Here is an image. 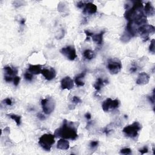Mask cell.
Wrapping results in <instances>:
<instances>
[{"mask_svg": "<svg viewBox=\"0 0 155 155\" xmlns=\"http://www.w3.org/2000/svg\"><path fill=\"white\" fill-rule=\"evenodd\" d=\"M83 55L84 56V58L87 59H92L95 57V53L93 51L91 50H86L84 51Z\"/></svg>", "mask_w": 155, "mask_h": 155, "instance_id": "44dd1931", "label": "cell"}, {"mask_svg": "<svg viewBox=\"0 0 155 155\" xmlns=\"http://www.w3.org/2000/svg\"><path fill=\"white\" fill-rule=\"evenodd\" d=\"M98 144H99V142L97 141V140H93V141H92L90 144V146L91 148H96V147H98Z\"/></svg>", "mask_w": 155, "mask_h": 155, "instance_id": "f546056e", "label": "cell"}, {"mask_svg": "<svg viewBox=\"0 0 155 155\" xmlns=\"http://www.w3.org/2000/svg\"><path fill=\"white\" fill-rule=\"evenodd\" d=\"M41 105L43 111L46 115H49L52 113L55 107V102L51 98H46L41 100Z\"/></svg>", "mask_w": 155, "mask_h": 155, "instance_id": "8992f818", "label": "cell"}, {"mask_svg": "<svg viewBox=\"0 0 155 155\" xmlns=\"http://www.w3.org/2000/svg\"><path fill=\"white\" fill-rule=\"evenodd\" d=\"M111 102H112V100L110 99V98H107V100H106L102 103V110L104 111L107 112L110 109H111Z\"/></svg>", "mask_w": 155, "mask_h": 155, "instance_id": "ffe728a7", "label": "cell"}, {"mask_svg": "<svg viewBox=\"0 0 155 155\" xmlns=\"http://www.w3.org/2000/svg\"><path fill=\"white\" fill-rule=\"evenodd\" d=\"M119 106V101L118 100H112L111 102V109H116L118 108Z\"/></svg>", "mask_w": 155, "mask_h": 155, "instance_id": "cb8c5ba5", "label": "cell"}, {"mask_svg": "<svg viewBox=\"0 0 155 155\" xmlns=\"http://www.w3.org/2000/svg\"><path fill=\"white\" fill-rule=\"evenodd\" d=\"M150 81L149 75L145 72L140 73L138 77L137 80V84L138 85H145L148 83Z\"/></svg>", "mask_w": 155, "mask_h": 155, "instance_id": "7c38bea8", "label": "cell"}, {"mask_svg": "<svg viewBox=\"0 0 155 155\" xmlns=\"http://www.w3.org/2000/svg\"><path fill=\"white\" fill-rule=\"evenodd\" d=\"M41 74L43 75L45 78L48 81H50L54 79L56 76V72L53 68L44 69L42 70Z\"/></svg>", "mask_w": 155, "mask_h": 155, "instance_id": "9c48e42d", "label": "cell"}, {"mask_svg": "<svg viewBox=\"0 0 155 155\" xmlns=\"http://www.w3.org/2000/svg\"><path fill=\"white\" fill-rule=\"evenodd\" d=\"M38 118L40 119L41 120H45L46 119V117L45 116H44L43 114L41 113H38Z\"/></svg>", "mask_w": 155, "mask_h": 155, "instance_id": "8d00e7d4", "label": "cell"}, {"mask_svg": "<svg viewBox=\"0 0 155 155\" xmlns=\"http://www.w3.org/2000/svg\"><path fill=\"white\" fill-rule=\"evenodd\" d=\"M7 116H9L10 118L15 121V123H16V125L18 126H20L21 124V116H19L15 114H10V115H7Z\"/></svg>", "mask_w": 155, "mask_h": 155, "instance_id": "7402d4cb", "label": "cell"}, {"mask_svg": "<svg viewBox=\"0 0 155 155\" xmlns=\"http://www.w3.org/2000/svg\"><path fill=\"white\" fill-rule=\"evenodd\" d=\"M105 33H106V31L103 30V31H101L100 34H95V35L93 34L92 36L93 41L97 44H101L102 43L103 36H104Z\"/></svg>", "mask_w": 155, "mask_h": 155, "instance_id": "2e32d148", "label": "cell"}, {"mask_svg": "<svg viewBox=\"0 0 155 155\" xmlns=\"http://www.w3.org/2000/svg\"><path fill=\"white\" fill-rule=\"evenodd\" d=\"M85 117H86V119H87L88 120H89V119H91L92 115H91V114L90 113H87L85 115Z\"/></svg>", "mask_w": 155, "mask_h": 155, "instance_id": "74e56055", "label": "cell"}, {"mask_svg": "<svg viewBox=\"0 0 155 155\" xmlns=\"http://www.w3.org/2000/svg\"><path fill=\"white\" fill-rule=\"evenodd\" d=\"M120 153L123 154H130L131 153V150L129 148H125L121 150Z\"/></svg>", "mask_w": 155, "mask_h": 155, "instance_id": "83f0119b", "label": "cell"}, {"mask_svg": "<svg viewBox=\"0 0 155 155\" xmlns=\"http://www.w3.org/2000/svg\"><path fill=\"white\" fill-rule=\"evenodd\" d=\"M138 70V66L137 65H133V66L131 67L130 69V72L131 73H133V72H137Z\"/></svg>", "mask_w": 155, "mask_h": 155, "instance_id": "836d02e7", "label": "cell"}, {"mask_svg": "<svg viewBox=\"0 0 155 155\" xmlns=\"http://www.w3.org/2000/svg\"><path fill=\"white\" fill-rule=\"evenodd\" d=\"M61 86L63 89H67V90H71L74 86L73 81L72 78L69 77H66L64 78L61 82Z\"/></svg>", "mask_w": 155, "mask_h": 155, "instance_id": "30bf717a", "label": "cell"}, {"mask_svg": "<svg viewBox=\"0 0 155 155\" xmlns=\"http://www.w3.org/2000/svg\"><path fill=\"white\" fill-rule=\"evenodd\" d=\"M24 78L26 80L29 81H31L33 79L32 73H31L29 72H26L24 74Z\"/></svg>", "mask_w": 155, "mask_h": 155, "instance_id": "484cf974", "label": "cell"}, {"mask_svg": "<svg viewBox=\"0 0 155 155\" xmlns=\"http://www.w3.org/2000/svg\"><path fill=\"white\" fill-rule=\"evenodd\" d=\"M145 15L144 12V6L142 1H137L134 2L131 8L127 10L124 13V17L128 21H132Z\"/></svg>", "mask_w": 155, "mask_h": 155, "instance_id": "7a4b0ae2", "label": "cell"}, {"mask_svg": "<svg viewBox=\"0 0 155 155\" xmlns=\"http://www.w3.org/2000/svg\"><path fill=\"white\" fill-rule=\"evenodd\" d=\"M4 102L6 103L7 106H12V101L10 98H6V99L4 101Z\"/></svg>", "mask_w": 155, "mask_h": 155, "instance_id": "d590c367", "label": "cell"}, {"mask_svg": "<svg viewBox=\"0 0 155 155\" xmlns=\"http://www.w3.org/2000/svg\"><path fill=\"white\" fill-rule=\"evenodd\" d=\"M72 101L73 103H74V104H79V103H81L82 102V101L79 98L78 96H75L72 98Z\"/></svg>", "mask_w": 155, "mask_h": 155, "instance_id": "4316f807", "label": "cell"}, {"mask_svg": "<svg viewBox=\"0 0 155 155\" xmlns=\"http://www.w3.org/2000/svg\"><path fill=\"white\" fill-rule=\"evenodd\" d=\"M26 22V20L25 19H22V20H20V23L21 25H24Z\"/></svg>", "mask_w": 155, "mask_h": 155, "instance_id": "f35d334b", "label": "cell"}, {"mask_svg": "<svg viewBox=\"0 0 155 155\" xmlns=\"http://www.w3.org/2000/svg\"><path fill=\"white\" fill-rule=\"evenodd\" d=\"M42 65H32L29 64V69H28V71L30 72L32 74L34 75H38L41 73L42 71Z\"/></svg>", "mask_w": 155, "mask_h": 155, "instance_id": "4fadbf2b", "label": "cell"}, {"mask_svg": "<svg viewBox=\"0 0 155 155\" xmlns=\"http://www.w3.org/2000/svg\"><path fill=\"white\" fill-rule=\"evenodd\" d=\"M4 70L6 74L4 76H8V77H15L18 73V70L15 68L12 69L10 66H6L4 68Z\"/></svg>", "mask_w": 155, "mask_h": 155, "instance_id": "ac0fdd59", "label": "cell"}, {"mask_svg": "<svg viewBox=\"0 0 155 155\" xmlns=\"http://www.w3.org/2000/svg\"><path fill=\"white\" fill-rule=\"evenodd\" d=\"M107 68L111 74H117L122 69V64L119 60L110 59L108 61Z\"/></svg>", "mask_w": 155, "mask_h": 155, "instance_id": "52a82bcc", "label": "cell"}, {"mask_svg": "<svg viewBox=\"0 0 155 155\" xmlns=\"http://www.w3.org/2000/svg\"><path fill=\"white\" fill-rule=\"evenodd\" d=\"M141 129L140 124L138 122L135 121L132 124L125 127L123 129V132L125 136L131 138L137 137L138 132Z\"/></svg>", "mask_w": 155, "mask_h": 155, "instance_id": "277c9868", "label": "cell"}, {"mask_svg": "<svg viewBox=\"0 0 155 155\" xmlns=\"http://www.w3.org/2000/svg\"><path fill=\"white\" fill-rule=\"evenodd\" d=\"M85 34H86V35L87 36L86 41H88L89 39H90V37H92V35H93V33H91V32H90L88 30H85Z\"/></svg>", "mask_w": 155, "mask_h": 155, "instance_id": "d6a6232c", "label": "cell"}, {"mask_svg": "<svg viewBox=\"0 0 155 155\" xmlns=\"http://www.w3.org/2000/svg\"><path fill=\"white\" fill-rule=\"evenodd\" d=\"M86 75V72H83L81 74H79V75L75 78V82L76 83L77 86L78 87H82L84 86L85 84V82L84 81V77Z\"/></svg>", "mask_w": 155, "mask_h": 155, "instance_id": "e0dca14e", "label": "cell"}, {"mask_svg": "<svg viewBox=\"0 0 155 155\" xmlns=\"http://www.w3.org/2000/svg\"><path fill=\"white\" fill-rule=\"evenodd\" d=\"M61 53L66 56V57L71 61H73L77 57L76 50L74 47L67 46L66 47H63L61 50Z\"/></svg>", "mask_w": 155, "mask_h": 155, "instance_id": "ba28073f", "label": "cell"}, {"mask_svg": "<svg viewBox=\"0 0 155 155\" xmlns=\"http://www.w3.org/2000/svg\"><path fill=\"white\" fill-rule=\"evenodd\" d=\"M148 148L147 147H144L142 149H140L139 151L142 154H144L145 153H147L148 152Z\"/></svg>", "mask_w": 155, "mask_h": 155, "instance_id": "e575fe53", "label": "cell"}, {"mask_svg": "<svg viewBox=\"0 0 155 155\" xmlns=\"http://www.w3.org/2000/svg\"><path fill=\"white\" fill-rule=\"evenodd\" d=\"M131 37L127 32H126L125 31L124 32L123 35H122L121 38V40L122 42H123V43H128V42L131 40Z\"/></svg>", "mask_w": 155, "mask_h": 155, "instance_id": "603a6c76", "label": "cell"}, {"mask_svg": "<svg viewBox=\"0 0 155 155\" xmlns=\"http://www.w3.org/2000/svg\"><path fill=\"white\" fill-rule=\"evenodd\" d=\"M70 147V144L68 140L63 138L59 139L57 143V148L60 150H68Z\"/></svg>", "mask_w": 155, "mask_h": 155, "instance_id": "9a60e30c", "label": "cell"}, {"mask_svg": "<svg viewBox=\"0 0 155 155\" xmlns=\"http://www.w3.org/2000/svg\"><path fill=\"white\" fill-rule=\"evenodd\" d=\"M87 3H88V2H86V1H79V2H78V4H77V7H78V8L82 9V8H84V6H85L86 4Z\"/></svg>", "mask_w": 155, "mask_h": 155, "instance_id": "4dcf8cb0", "label": "cell"}, {"mask_svg": "<svg viewBox=\"0 0 155 155\" xmlns=\"http://www.w3.org/2000/svg\"><path fill=\"white\" fill-rule=\"evenodd\" d=\"M77 123L64 119L61 127L56 129L54 133L55 137H60L63 139L75 140L78 138Z\"/></svg>", "mask_w": 155, "mask_h": 155, "instance_id": "6da1fadb", "label": "cell"}, {"mask_svg": "<svg viewBox=\"0 0 155 155\" xmlns=\"http://www.w3.org/2000/svg\"><path fill=\"white\" fill-rule=\"evenodd\" d=\"M155 31V28L152 25L145 24L140 26L138 30V32L144 41H147L149 39L150 35L154 34Z\"/></svg>", "mask_w": 155, "mask_h": 155, "instance_id": "5b68a950", "label": "cell"}, {"mask_svg": "<svg viewBox=\"0 0 155 155\" xmlns=\"http://www.w3.org/2000/svg\"><path fill=\"white\" fill-rule=\"evenodd\" d=\"M20 77H19L18 76H15V77H14L13 84L15 86H17L18 85L19 83H20Z\"/></svg>", "mask_w": 155, "mask_h": 155, "instance_id": "f1b7e54d", "label": "cell"}, {"mask_svg": "<svg viewBox=\"0 0 155 155\" xmlns=\"http://www.w3.org/2000/svg\"><path fill=\"white\" fill-rule=\"evenodd\" d=\"M148 99L154 105V89L153 92V95L148 96Z\"/></svg>", "mask_w": 155, "mask_h": 155, "instance_id": "1f68e13d", "label": "cell"}, {"mask_svg": "<svg viewBox=\"0 0 155 155\" xmlns=\"http://www.w3.org/2000/svg\"><path fill=\"white\" fill-rule=\"evenodd\" d=\"M154 43H155V40L154 39H153L151 41V43H150V45L149 46V51H150V52H152V53H154V51H155Z\"/></svg>", "mask_w": 155, "mask_h": 155, "instance_id": "d4e9b609", "label": "cell"}, {"mask_svg": "<svg viewBox=\"0 0 155 155\" xmlns=\"http://www.w3.org/2000/svg\"><path fill=\"white\" fill-rule=\"evenodd\" d=\"M97 11V7L91 2H88L86 4L85 6L83 8V12L85 14H88V15H92L95 13Z\"/></svg>", "mask_w": 155, "mask_h": 155, "instance_id": "8fae6325", "label": "cell"}, {"mask_svg": "<svg viewBox=\"0 0 155 155\" xmlns=\"http://www.w3.org/2000/svg\"><path fill=\"white\" fill-rule=\"evenodd\" d=\"M108 83V81L107 80H104V79H102L101 78H99L97 79V80L96 81V82L94 84V88H95L97 91H100L101 90V88L104 86L105 84Z\"/></svg>", "mask_w": 155, "mask_h": 155, "instance_id": "d6986e66", "label": "cell"}, {"mask_svg": "<svg viewBox=\"0 0 155 155\" xmlns=\"http://www.w3.org/2000/svg\"><path fill=\"white\" fill-rule=\"evenodd\" d=\"M55 135L51 134H44L39 139V144L46 151H50L51 147L55 143Z\"/></svg>", "mask_w": 155, "mask_h": 155, "instance_id": "3957f363", "label": "cell"}, {"mask_svg": "<svg viewBox=\"0 0 155 155\" xmlns=\"http://www.w3.org/2000/svg\"><path fill=\"white\" fill-rule=\"evenodd\" d=\"M144 11L145 12V13L147 15L150 16H153L155 13L154 8L153 7L152 3L150 2H147L146 4H145Z\"/></svg>", "mask_w": 155, "mask_h": 155, "instance_id": "5bb4252c", "label": "cell"}]
</instances>
